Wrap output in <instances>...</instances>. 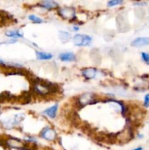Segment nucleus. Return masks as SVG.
<instances>
[{
  "label": "nucleus",
  "instance_id": "nucleus-1",
  "mask_svg": "<svg viewBox=\"0 0 149 150\" xmlns=\"http://www.w3.org/2000/svg\"><path fill=\"white\" fill-rule=\"evenodd\" d=\"M91 38L85 34H76L73 38V42L77 46H86L91 42Z\"/></svg>",
  "mask_w": 149,
  "mask_h": 150
},
{
  "label": "nucleus",
  "instance_id": "nucleus-2",
  "mask_svg": "<svg viewBox=\"0 0 149 150\" xmlns=\"http://www.w3.org/2000/svg\"><path fill=\"white\" fill-rule=\"evenodd\" d=\"M59 13L61 15V17L67 19H72L76 16V10L73 8H63L59 10Z\"/></svg>",
  "mask_w": 149,
  "mask_h": 150
},
{
  "label": "nucleus",
  "instance_id": "nucleus-3",
  "mask_svg": "<svg viewBox=\"0 0 149 150\" xmlns=\"http://www.w3.org/2000/svg\"><path fill=\"white\" fill-rule=\"evenodd\" d=\"M94 100V95L91 93H84L79 97V105L85 106L88 104H91Z\"/></svg>",
  "mask_w": 149,
  "mask_h": 150
},
{
  "label": "nucleus",
  "instance_id": "nucleus-4",
  "mask_svg": "<svg viewBox=\"0 0 149 150\" xmlns=\"http://www.w3.org/2000/svg\"><path fill=\"white\" fill-rule=\"evenodd\" d=\"M41 136L43 138L48 141H54L56 138V133L55 130L51 128H45L41 133Z\"/></svg>",
  "mask_w": 149,
  "mask_h": 150
},
{
  "label": "nucleus",
  "instance_id": "nucleus-5",
  "mask_svg": "<svg viewBox=\"0 0 149 150\" xmlns=\"http://www.w3.org/2000/svg\"><path fill=\"white\" fill-rule=\"evenodd\" d=\"M148 45H149V38H138L132 42V45L135 47H141Z\"/></svg>",
  "mask_w": 149,
  "mask_h": 150
},
{
  "label": "nucleus",
  "instance_id": "nucleus-6",
  "mask_svg": "<svg viewBox=\"0 0 149 150\" xmlns=\"http://www.w3.org/2000/svg\"><path fill=\"white\" fill-rule=\"evenodd\" d=\"M59 59L63 62H74L76 60V56L72 52H66L61 53Z\"/></svg>",
  "mask_w": 149,
  "mask_h": 150
},
{
  "label": "nucleus",
  "instance_id": "nucleus-7",
  "mask_svg": "<svg viewBox=\"0 0 149 150\" xmlns=\"http://www.w3.org/2000/svg\"><path fill=\"white\" fill-rule=\"evenodd\" d=\"M97 71L94 68H87L82 71V74H83V76L85 78H88V79L95 78V76L97 75Z\"/></svg>",
  "mask_w": 149,
  "mask_h": 150
},
{
  "label": "nucleus",
  "instance_id": "nucleus-8",
  "mask_svg": "<svg viewBox=\"0 0 149 150\" xmlns=\"http://www.w3.org/2000/svg\"><path fill=\"white\" fill-rule=\"evenodd\" d=\"M7 144L10 147H13V148H22L24 147V144H23L20 140L16 139V138H10V139L7 141Z\"/></svg>",
  "mask_w": 149,
  "mask_h": 150
},
{
  "label": "nucleus",
  "instance_id": "nucleus-9",
  "mask_svg": "<svg viewBox=\"0 0 149 150\" xmlns=\"http://www.w3.org/2000/svg\"><path fill=\"white\" fill-rule=\"evenodd\" d=\"M57 110H58V105L56 104V105H53V106L50 107V108L46 109V111H44L43 113H44L45 114H46L47 116H48L49 117L55 118L56 115Z\"/></svg>",
  "mask_w": 149,
  "mask_h": 150
},
{
  "label": "nucleus",
  "instance_id": "nucleus-10",
  "mask_svg": "<svg viewBox=\"0 0 149 150\" xmlns=\"http://www.w3.org/2000/svg\"><path fill=\"white\" fill-rule=\"evenodd\" d=\"M41 7L46 9H54L58 7V4L54 1H42L39 3Z\"/></svg>",
  "mask_w": 149,
  "mask_h": 150
},
{
  "label": "nucleus",
  "instance_id": "nucleus-11",
  "mask_svg": "<svg viewBox=\"0 0 149 150\" xmlns=\"http://www.w3.org/2000/svg\"><path fill=\"white\" fill-rule=\"evenodd\" d=\"M37 58L40 60H48L53 57V55L51 53H46V52L37 51L36 52Z\"/></svg>",
  "mask_w": 149,
  "mask_h": 150
},
{
  "label": "nucleus",
  "instance_id": "nucleus-12",
  "mask_svg": "<svg viewBox=\"0 0 149 150\" xmlns=\"http://www.w3.org/2000/svg\"><path fill=\"white\" fill-rule=\"evenodd\" d=\"M7 37H9V38H22L23 34L20 33L19 32V30H13V31H7L5 33Z\"/></svg>",
  "mask_w": 149,
  "mask_h": 150
},
{
  "label": "nucleus",
  "instance_id": "nucleus-13",
  "mask_svg": "<svg viewBox=\"0 0 149 150\" xmlns=\"http://www.w3.org/2000/svg\"><path fill=\"white\" fill-rule=\"evenodd\" d=\"M59 38L63 42H67L71 39V35L67 32H60Z\"/></svg>",
  "mask_w": 149,
  "mask_h": 150
},
{
  "label": "nucleus",
  "instance_id": "nucleus-14",
  "mask_svg": "<svg viewBox=\"0 0 149 150\" xmlns=\"http://www.w3.org/2000/svg\"><path fill=\"white\" fill-rule=\"evenodd\" d=\"M29 20H31V21H33L34 23H36V24H41L42 22V20L40 18L35 16V15H30V16H29Z\"/></svg>",
  "mask_w": 149,
  "mask_h": 150
},
{
  "label": "nucleus",
  "instance_id": "nucleus-15",
  "mask_svg": "<svg viewBox=\"0 0 149 150\" xmlns=\"http://www.w3.org/2000/svg\"><path fill=\"white\" fill-rule=\"evenodd\" d=\"M122 3V1H120V0H113V1H110L107 3V5L109 7H113L116 6V5H119V4Z\"/></svg>",
  "mask_w": 149,
  "mask_h": 150
},
{
  "label": "nucleus",
  "instance_id": "nucleus-16",
  "mask_svg": "<svg viewBox=\"0 0 149 150\" xmlns=\"http://www.w3.org/2000/svg\"><path fill=\"white\" fill-rule=\"evenodd\" d=\"M141 56H142V58H143V60H144L146 63H148V64H149V53L143 52L141 54Z\"/></svg>",
  "mask_w": 149,
  "mask_h": 150
},
{
  "label": "nucleus",
  "instance_id": "nucleus-17",
  "mask_svg": "<svg viewBox=\"0 0 149 150\" xmlns=\"http://www.w3.org/2000/svg\"><path fill=\"white\" fill-rule=\"evenodd\" d=\"M144 105L146 107H149V94L146 95L144 98Z\"/></svg>",
  "mask_w": 149,
  "mask_h": 150
},
{
  "label": "nucleus",
  "instance_id": "nucleus-18",
  "mask_svg": "<svg viewBox=\"0 0 149 150\" xmlns=\"http://www.w3.org/2000/svg\"><path fill=\"white\" fill-rule=\"evenodd\" d=\"M73 29H74L73 30H76V31H78V27H73Z\"/></svg>",
  "mask_w": 149,
  "mask_h": 150
},
{
  "label": "nucleus",
  "instance_id": "nucleus-19",
  "mask_svg": "<svg viewBox=\"0 0 149 150\" xmlns=\"http://www.w3.org/2000/svg\"><path fill=\"white\" fill-rule=\"evenodd\" d=\"M134 150H142V148H141V147H140V148H137Z\"/></svg>",
  "mask_w": 149,
  "mask_h": 150
},
{
  "label": "nucleus",
  "instance_id": "nucleus-20",
  "mask_svg": "<svg viewBox=\"0 0 149 150\" xmlns=\"http://www.w3.org/2000/svg\"><path fill=\"white\" fill-rule=\"evenodd\" d=\"M0 114H1V110H0Z\"/></svg>",
  "mask_w": 149,
  "mask_h": 150
}]
</instances>
